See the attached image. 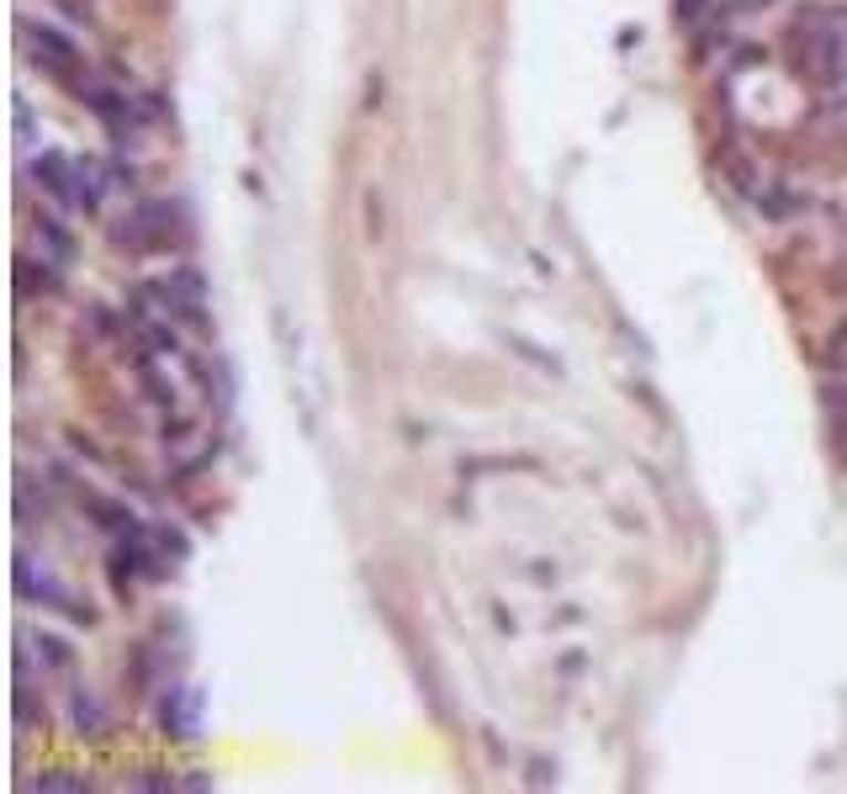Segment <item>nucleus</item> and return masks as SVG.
Wrapping results in <instances>:
<instances>
[{"mask_svg":"<svg viewBox=\"0 0 847 794\" xmlns=\"http://www.w3.org/2000/svg\"><path fill=\"white\" fill-rule=\"evenodd\" d=\"M742 6H768V0H742Z\"/></svg>","mask_w":847,"mask_h":794,"instance_id":"15","label":"nucleus"},{"mask_svg":"<svg viewBox=\"0 0 847 794\" xmlns=\"http://www.w3.org/2000/svg\"><path fill=\"white\" fill-rule=\"evenodd\" d=\"M38 234H43V244H49L59 260H70V255H74V239L59 228V217H38Z\"/></svg>","mask_w":847,"mask_h":794,"instance_id":"7","label":"nucleus"},{"mask_svg":"<svg viewBox=\"0 0 847 794\" xmlns=\"http://www.w3.org/2000/svg\"><path fill=\"white\" fill-rule=\"evenodd\" d=\"M70 721H74V736H91V742H101V736L112 731V721H106V704H101L91 689H74Z\"/></svg>","mask_w":847,"mask_h":794,"instance_id":"4","label":"nucleus"},{"mask_svg":"<svg viewBox=\"0 0 847 794\" xmlns=\"http://www.w3.org/2000/svg\"><path fill=\"white\" fill-rule=\"evenodd\" d=\"M85 504H91L101 529H133V508L127 504H112V498H85Z\"/></svg>","mask_w":847,"mask_h":794,"instance_id":"6","label":"nucleus"},{"mask_svg":"<svg viewBox=\"0 0 847 794\" xmlns=\"http://www.w3.org/2000/svg\"><path fill=\"white\" fill-rule=\"evenodd\" d=\"M213 784H218V778L207 769H192V778H180V790H213Z\"/></svg>","mask_w":847,"mask_h":794,"instance_id":"12","label":"nucleus"},{"mask_svg":"<svg viewBox=\"0 0 847 794\" xmlns=\"http://www.w3.org/2000/svg\"><path fill=\"white\" fill-rule=\"evenodd\" d=\"M704 6H710V0H673V17H678L683 27H694V22L704 17Z\"/></svg>","mask_w":847,"mask_h":794,"instance_id":"11","label":"nucleus"},{"mask_svg":"<svg viewBox=\"0 0 847 794\" xmlns=\"http://www.w3.org/2000/svg\"><path fill=\"white\" fill-rule=\"evenodd\" d=\"M133 784H138V790H180V778H175V773H165V769H144Z\"/></svg>","mask_w":847,"mask_h":794,"instance_id":"10","label":"nucleus"},{"mask_svg":"<svg viewBox=\"0 0 847 794\" xmlns=\"http://www.w3.org/2000/svg\"><path fill=\"white\" fill-rule=\"evenodd\" d=\"M17 133L32 138V112H27V101H17Z\"/></svg>","mask_w":847,"mask_h":794,"instance_id":"13","label":"nucleus"},{"mask_svg":"<svg viewBox=\"0 0 847 794\" xmlns=\"http://www.w3.org/2000/svg\"><path fill=\"white\" fill-rule=\"evenodd\" d=\"M32 59L43 64V70L59 80V85H74V70H80V53H74V43L59 32V27H32Z\"/></svg>","mask_w":847,"mask_h":794,"instance_id":"2","label":"nucleus"},{"mask_svg":"<svg viewBox=\"0 0 847 794\" xmlns=\"http://www.w3.org/2000/svg\"><path fill=\"white\" fill-rule=\"evenodd\" d=\"M186 430H192L186 419H165V440H186Z\"/></svg>","mask_w":847,"mask_h":794,"instance_id":"14","label":"nucleus"},{"mask_svg":"<svg viewBox=\"0 0 847 794\" xmlns=\"http://www.w3.org/2000/svg\"><path fill=\"white\" fill-rule=\"evenodd\" d=\"M32 175H38V186L49 196H59L64 207H74V181H80V159H70L64 148H43L38 154V165H32Z\"/></svg>","mask_w":847,"mask_h":794,"instance_id":"3","label":"nucleus"},{"mask_svg":"<svg viewBox=\"0 0 847 794\" xmlns=\"http://www.w3.org/2000/svg\"><path fill=\"white\" fill-rule=\"evenodd\" d=\"M38 657H43L49 668H70V647H64L59 636H38Z\"/></svg>","mask_w":847,"mask_h":794,"instance_id":"9","label":"nucleus"},{"mask_svg":"<svg viewBox=\"0 0 847 794\" xmlns=\"http://www.w3.org/2000/svg\"><path fill=\"white\" fill-rule=\"evenodd\" d=\"M159 736H169V742L202 736V694L196 689H186V683L165 689V699H159Z\"/></svg>","mask_w":847,"mask_h":794,"instance_id":"1","label":"nucleus"},{"mask_svg":"<svg viewBox=\"0 0 847 794\" xmlns=\"http://www.w3.org/2000/svg\"><path fill=\"white\" fill-rule=\"evenodd\" d=\"M38 790L85 794V790H96V778H91V773H80V769H43V773H38Z\"/></svg>","mask_w":847,"mask_h":794,"instance_id":"5","label":"nucleus"},{"mask_svg":"<svg viewBox=\"0 0 847 794\" xmlns=\"http://www.w3.org/2000/svg\"><path fill=\"white\" fill-rule=\"evenodd\" d=\"M138 377H144V386H148V398H154V403H175V382H165V377H159L148 361L138 365Z\"/></svg>","mask_w":847,"mask_h":794,"instance_id":"8","label":"nucleus"}]
</instances>
